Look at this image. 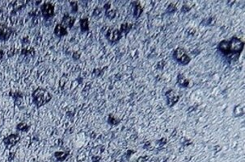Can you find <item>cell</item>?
Instances as JSON below:
<instances>
[{
    "label": "cell",
    "instance_id": "cell-10",
    "mask_svg": "<svg viewBox=\"0 0 245 162\" xmlns=\"http://www.w3.org/2000/svg\"><path fill=\"white\" fill-rule=\"evenodd\" d=\"M30 126L28 125L25 123H20L16 126V129L20 131H28Z\"/></svg>",
    "mask_w": 245,
    "mask_h": 162
},
{
    "label": "cell",
    "instance_id": "cell-5",
    "mask_svg": "<svg viewBox=\"0 0 245 162\" xmlns=\"http://www.w3.org/2000/svg\"><path fill=\"white\" fill-rule=\"evenodd\" d=\"M20 140V135H18V134H12V135H10L8 136L5 137L3 139V142L4 143V144L6 145L7 147L10 148V147H12V146L16 144Z\"/></svg>",
    "mask_w": 245,
    "mask_h": 162
},
{
    "label": "cell",
    "instance_id": "cell-11",
    "mask_svg": "<svg viewBox=\"0 0 245 162\" xmlns=\"http://www.w3.org/2000/svg\"><path fill=\"white\" fill-rule=\"evenodd\" d=\"M80 27L83 31L88 30V20H87V19H83V20H80Z\"/></svg>",
    "mask_w": 245,
    "mask_h": 162
},
{
    "label": "cell",
    "instance_id": "cell-4",
    "mask_svg": "<svg viewBox=\"0 0 245 162\" xmlns=\"http://www.w3.org/2000/svg\"><path fill=\"white\" fill-rule=\"evenodd\" d=\"M40 11L41 13L44 15L45 18H49L54 15V7L52 5V3H44L42 6L40 7Z\"/></svg>",
    "mask_w": 245,
    "mask_h": 162
},
{
    "label": "cell",
    "instance_id": "cell-3",
    "mask_svg": "<svg viewBox=\"0 0 245 162\" xmlns=\"http://www.w3.org/2000/svg\"><path fill=\"white\" fill-rule=\"evenodd\" d=\"M173 57L180 64H181L183 66L188 65L190 61V57H189L186 53V52L183 48H177L173 53Z\"/></svg>",
    "mask_w": 245,
    "mask_h": 162
},
{
    "label": "cell",
    "instance_id": "cell-7",
    "mask_svg": "<svg viewBox=\"0 0 245 162\" xmlns=\"http://www.w3.org/2000/svg\"><path fill=\"white\" fill-rule=\"evenodd\" d=\"M106 36L108 40L110 41H117L121 39V31L117 29H110L109 31H108Z\"/></svg>",
    "mask_w": 245,
    "mask_h": 162
},
{
    "label": "cell",
    "instance_id": "cell-14",
    "mask_svg": "<svg viewBox=\"0 0 245 162\" xmlns=\"http://www.w3.org/2000/svg\"><path fill=\"white\" fill-rule=\"evenodd\" d=\"M3 55H4V53H3V51H0V61L3 59Z\"/></svg>",
    "mask_w": 245,
    "mask_h": 162
},
{
    "label": "cell",
    "instance_id": "cell-2",
    "mask_svg": "<svg viewBox=\"0 0 245 162\" xmlns=\"http://www.w3.org/2000/svg\"><path fill=\"white\" fill-rule=\"evenodd\" d=\"M32 102L37 107H40L45 104H46L51 100L52 97L51 94H49V91H47L44 88H37L36 89L32 94Z\"/></svg>",
    "mask_w": 245,
    "mask_h": 162
},
{
    "label": "cell",
    "instance_id": "cell-1",
    "mask_svg": "<svg viewBox=\"0 0 245 162\" xmlns=\"http://www.w3.org/2000/svg\"><path fill=\"white\" fill-rule=\"evenodd\" d=\"M243 48L244 42L236 37H233L230 40H222L219 44V49L226 55L231 53H240Z\"/></svg>",
    "mask_w": 245,
    "mask_h": 162
},
{
    "label": "cell",
    "instance_id": "cell-8",
    "mask_svg": "<svg viewBox=\"0 0 245 162\" xmlns=\"http://www.w3.org/2000/svg\"><path fill=\"white\" fill-rule=\"evenodd\" d=\"M75 23V19L71 16H70L68 15H66L62 19V25L63 26L64 28H71Z\"/></svg>",
    "mask_w": 245,
    "mask_h": 162
},
{
    "label": "cell",
    "instance_id": "cell-12",
    "mask_svg": "<svg viewBox=\"0 0 245 162\" xmlns=\"http://www.w3.org/2000/svg\"><path fill=\"white\" fill-rule=\"evenodd\" d=\"M142 8L139 4H136L135 7H134V16L135 17H139V15H141Z\"/></svg>",
    "mask_w": 245,
    "mask_h": 162
},
{
    "label": "cell",
    "instance_id": "cell-13",
    "mask_svg": "<svg viewBox=\"0 0 245 162\" xmlns=\"http://www.w3.org/2000/svg\"><path fill=\"white\" fill-rule=\"evenodd\" d=\"M54 156L57 158V159L58 160V161H63L65 158H66V153H61V152H57V153H54Z\"/></svg>",
    "mask_w": 245,
    "mask_h": 162
},
{
    "label": "cell",
    "instance_id": "cell-9",
    "mask_svg": "<svg viewBox=\"0 0 245 162\" xmlns=\"http://www.w3.org/2000/svg\"><path fill=\"white\" fill-rule=\"evenodd\" d=\"M54 33L57 36L62 37V36H65V35H66L67 31H66V28H64L63 26L62 25V24L60 23V24L56 25V27H55Z\"/></svg>",
    "mask_w": 245,
    "mask_h": 162
},
{
    "label": "cell",
    "instance_id": "cell-6",
    "mask_svg": "<svg viewBox=\"0 0 245 162\" xmlns=\"http://www.w3.org/2000/svg\"><path fill=\"white\" fill-rule=\"evenodd\" d=\"M12 28H8L7 26L3 23H0V40H7L12 36Z\"/></svg>",
    "mask_w": 245,
    "mask_h": 162
}]
</instances>
